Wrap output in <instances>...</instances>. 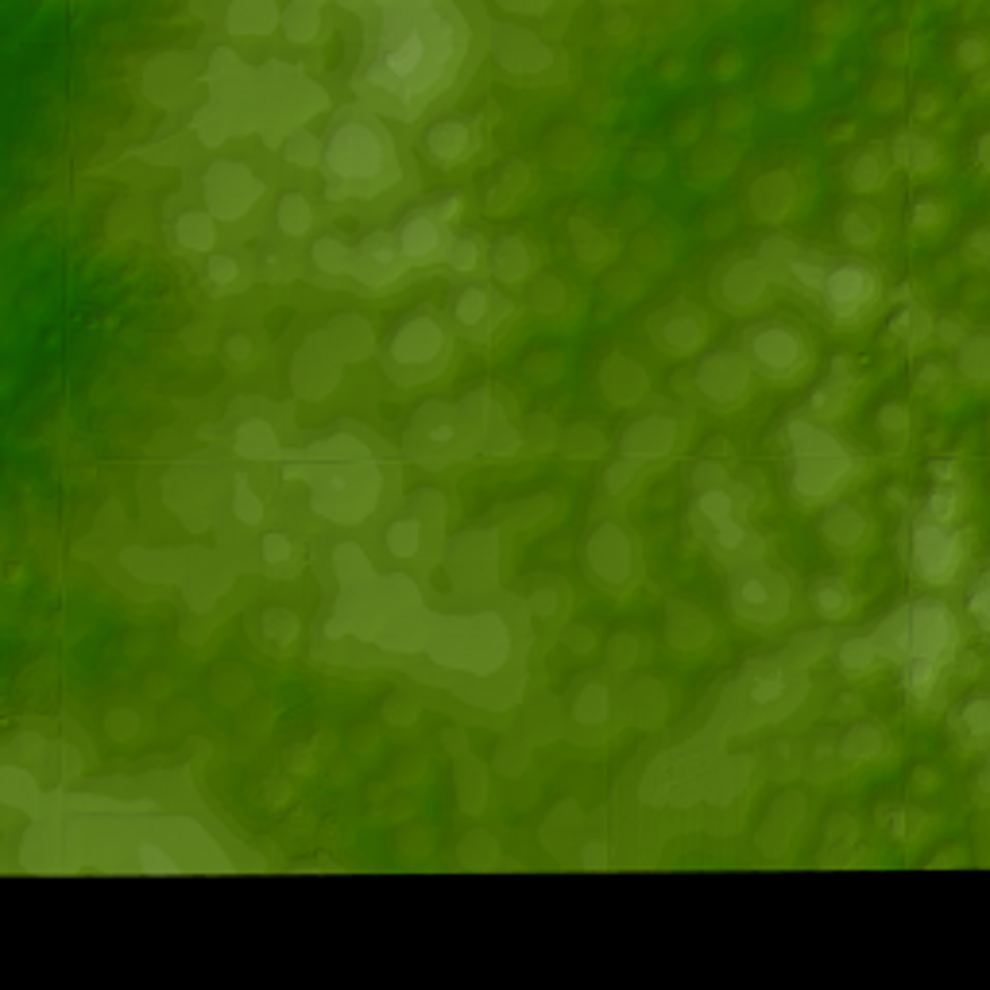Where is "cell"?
Here are the masks:
<instances>
[{"label":"cell","instance_id":"obj_35","mask_svg":"<svg viewBox=\"0 0 990 990\" xmlns=\"http://www.w3.org/2000/svg\"><path fill=\"white\" fill-rule=\"evenodd\" d=\"M263 554L271 557V561H283V557L291 554V546H287V538H275V534H271V538L263 542Z\"/></svg>","mask_w":990,"mask_h":990},{"label":"cell","instance_id":"obj_5","mask_svg":"<svg viewBox=\"0 0 990 990\" xmlns=\"http://www.w3.org/2000/svg\"><path fill=\"white\" fill-rule=\"evenodd\" d=\"M793 275H805L801 283H809L820 298V310L840 325H851L863 314H871V306L882 294V279L871 263L863 260H836V263H820V267H801L793 263L789 267Z\"/></svg>","mask_w":990,"mask_h":990},{"label":"cell","instance_id":"obj_2","mask_svg":"<svg viewBox=\"0 0 990 990\" xmlns=\"http://www.w3.org/2000/svg\"><path fill=\"white\" fill-rule=\"evenodd\" d=\"M878 658H917V662H932V666H948L960 650V627H956V612L936 600V596H921L909 600L902 612L890 615L878 631L871 635Z\"/></svg>","mask_w":990,"mask_h":990},{"label":"cell","instance_id":"obj_13","mask_svg":"<svg viewBox=\"0 0 990 990\" xmlns=\"http://www.w3.org/2000/svg\"><path fill=\"white\" fill-rule=\"evenodd\" d=\"M472 147H476V132H472L468 120H441V124H434V128L426 132V140H422L426 159H434L437 167L461 163V159H468Z\"/></svg>","mask_w":990,"mask_h":990},{"label":"cell","instance_id":"obj_10","mask_svg":"<svg viewBox=\"0 0 990 990\" xmlns=\"http://www.w3.org/2000/svg\"><path fill=\"white\" fill-rule=\"evenodd\" d=\"M731 608L755 623H778L789 608L786 581L766 573L762 565H747L743 573L731 577Z\"/></svg>","mask_w":990,"mask_h":990},{"label":"cell","instance_id":"obj_37","mask_svg":"<svg viewBox=\"0 0 990 990\" xmlns=\"http://www.w3.org/2000/svg\"><path fill=\"white\" fill-rule=\"evenodd\" d=\"M987 244H990V233H987V229H979V233L971 236V252H975L979 260H987V252H990Z\"/></svg>","mask_w":990,"mask_h":990},{"label":"cell","instance_id":"obj_23","mask_svg":"<svg viewBox=\"0 0 990 990\" xmlns=\"http://www.w3.org/2000/svg\"><path fill=\"white\" fill-rule=\"evenodd\" d=\"M956 511H960V488L956 484H936L925 499V515H929L932 523L940 526H952L956 523Z\"/></svg>","mask_w":990,"mask_h":990},{"label":"cell","instance_id":"obj_27","mask_svg":"<svg viewBox=\"0 0 990 990\" xmlns=\"http://www.w3.org/2000/svg\"><path fill=\"white\" fill-rule=\"evenodd\" d=\"M987 592H990V577L987 573H979V577L971 581V588H967V596H963V604H967V612H971V619H975L979 631H990Z\"/></svg>","mask_w":990,"mask_h":990},{"label":"cell","instance_id":"obj_40","mask_svg":"<svg viewBox=\"0 0 990 990\" xmlns=\"http://www.w3.org/2000/svg\"><path fill=\"white\" fill-rule=\"evenodd\" d=\"M987 144L990 140H987V132H983L979 144H975V163H979V171H987Z\"/></svg>","mask_w":990,"mask_h":990},{"label":"cell","instance_id":"obj_32","mask_svg":"<svg viewBox=\"0 0 990 990\" xmlns=\"http://www.w3.org/2000/svg\"><path fill=\"white\" fill-rule=\"evenodd\" d=\"M387 546L395 550V554L410 557L414 554V546H418V526L414 523H395L387 530Z\"/></svg>","mask_w":990,"mask_h":990},{"label":"cell","instance_id":"obj_29","mask_svg":"<svg viewBox=\"0 0 990 990\" xmlns=\"http://www.w3.org/2000/svg\"><path fill=\"white\" fill-rule=\"evenodd\" d=\"M782 693H786V673L782 670H766L762 677L751 681V704H758V708H766L770 700H778Z\"/></svg>","mask_w":990,"mask_h":990},{"label":"cell","instance_id":"obj_34","mask_svg":"<svg viewBox=\"0 0 990 990\" xmlns=\"http://www.w3.org/2000/svg\"><path fill=\"white\" fill-rule=\"evenodd\" d=\"M878 426H882V430H886L890 437H894V434L902 437L905 426H909V414H905L898 403H886V407H882V414H878Z\"/></svg>","mask_w":990,"mask_h":990},{"label":"cell","instance_id":"obj_14","mask_svg":"<svg viewBox=\"0 0 990 990\" xmlns=\"http://www.w3.org/2000/svg\"><path fill=\"white\" fill-rule=\"evenodd\" d=\"M449 310H453V321H457L465 333H472V337H484V333H488V325H492V318H495L492 291H488V287H480V283H465V287H457V291H453Z\"/></svg>","mask_w":990,"mask_h":990},{"label":"cell","instance_id":"obj_36","mask_svg":"<svg viewBox=\"0 0 990 990\" xmlns=\"http://www.w3.org/2000/svg\"><path fill=\"white\" fill-rule=\"evenodd\" d=\"M929 472L936 476V484H952V480H956V468H952V461H932Z\"/></svg>","mask_w":990,"mask_h":990},{"label":"cell","instance_id":"obj_39","mask_svg":"<svg viewBox=\"0 0 990 990\" xmlns=\"http://www.w3.org/2000/svg\"><path fill=\"white\" fill-rule=\"evenodd\" d=\"M960 51H963V59H967V66H979V59H983V47H979L975 39H967Z\"/></svg>","mask_w":990,"mask_h":990},{"label":"cell","instance_id":"obj_24","mask_svg":"<svg viewBox=\"0 0 990 990\" xmlns=\"http://www.w3.org/2000/svg\"><path fill=\"white\" fill-rule=\"evenodd\" d=\"M175 240L182 248H209L213 244V221L205 213H182L175 225Z\"/></svg>","mask_w":990,"mask_h":990},{"label":"cell","instance_id":"obj_38","mask_svg":"<svg viewBox=\"0 0 990 990\" xmlns=\"http://www.w3.org/2000/svg\"><path fill=\"white\" fill-rule=\"evenodd\" d=\"M936 379H940V368H936V364H921V368H917V383H921V387H932Z\"/></svg>","mask_w":990,"mask_h":990},{"label":"cell","instance_id":"obj_9","mask_svg":"<svg viewBox=\"0 0 990 990\" xmlns=\"http://www.w3.org/2000/svg\"><path fill=\"white\" fill-rule=\"evenodd\" d=\"M445 329H441V321H434L430 314H414L407 318L395 333H391V341H387V360H391V368H399V376L410 372V376H426L430 368L441 364V356H445Z\"/></svg>","mask_w":990,"mask_h":990},{"label":"cell","instance_id":"obj_31","mask_svg":"<svg viewBox=\"0 0 990 990\" xmlns=\"http://www.w3.org/2000/svg\"><path fill=\"white\" fill-rule=\"evenodd\" d=\"M909 225L913 229H936L940 225V202L929 198V194L913 198V205H909Z\"/></svg>","mask_w":990,"mask_h":990},{"label":"cell","instance_id":"obj_1","mask_svg":"<svg viewBox=\"0 0 990 990\" xmlns=\"http://www.w3.org/2000/svg\"><path fill=\"white\" fill-rule=\"evenodd\" d=\"M387 24L376 39V55L368 59V78L395 97H418L422 89L441 82V74L453 66L457 31L445 24V16L426 4L383 8Z\"/></svg>","mask_w":990,"mask_h":990},{"label":"cell","instance_id":"obj_26","mask_svg":"<svg viewBox=\"0 0 990 990\" xmlns=\"http://www.w3.org/2000/svg\"><path fill=\"white\" fill-rule=\"evenodd\" d=\"M882 233V221L874 209H847L844 217V236L851 244H874Z\"/></svg>","mask_w":990,"mask_h":990},{"label":"cell","instance_id":"obj_22","mask_svg":"<svg viewBox=\"0 0 990 990\" xmlns=\"http://www.w3.org/2000/svg\"><path fill=\"white\" fill-rule=\"evenodd\" d=\"M882 751V731L878 728H871V724H859V728H851L844 735V743L836 747V755L840 758H874Z\"/></svg>","mask_w":990,"mask_h":990},{"label":"cell","instance_id":"obj_20","mask_svg":"<svg viewBox=\"0 0 990 990\" xmlns=\"http://www.w3.org/2000/svg\"><path fill=\"white\" fill-rule=\"evenodd\" d=\"M878 662V650H874V642L867 635H859V639H847L840 650H836V666L847 673V677H859V673H867Z\"/></svg>","mask_w":990,"mask_h":990},{"label":"cell","instance_id":"obj_4","mask_svg":"<svg viewBox=\"0 0 990 990\" xmlns=\"http://www.w3.org/2000/svg\"><path fill=\"white\" fill-rule=\"evenodd\" d=\"M457 209V198H441L437 205H426V209H414L399 221L395 229V244H399V256L407 263H434L445 260L453 267H465L472 271L476 260H480V248L472 236H453L449 233V213Z\"/></svg>","mask_w":990,"mask_h":990},{"label":"cell","instance_id":"obj_25","mask_svg":"<svg viewBox=\"0 0 990 990\" xmlns=\"http://www.w3.org/2000/svg\"><path fill=\"white\" fill-rule=\"evenodd\" d=\"M526 263H530V256H526L523 244L519 240H503L492 252V275H499V279H519L526 271Z\"/></svg>","mask_w":990,"mask_h":990},{"label":"cell","instance_id":"obj_19","mask_svg":"<svg viewBox=\"0 0 990 990\" xmlns=\"http://www.w3.org/2000/svg\"><path fill=\"white\" fill-rule=\"evenodd\" d=\"M824 534L836 542V546H855L863 534H867V523L859 519V511H851L847 503H836L824 519Z\"/></svg>","mask_w":990,"mask_h":990},{"label":"cell","instance_id":"obj_6","mask_svg":"<svg viewBox=\"0 0 990 990\" xmlns=\"http://www.w3.org/2000/svg\"><path fill=\"white\" fill-rule=\"evenodd\" d=\"M789 430H793V453H797V465H793V495H797L801 503H813V499H820L828 488H836L851 465H847L844 449H840L832 437H824L820 430H813V426L793 422Z\"/></svg>","mask_w":990,"mask_h":990},{"label":"cell","instance_id":"obj_21","mask_svg":"<svg viewBox=\"0 0 990 990\" xmlns=\"http://www.w3.org/2000/svg\"><path fill=\"white\" fill-rule=\"evenodd\" d=\"M275 221H279V229L287 236H302L310 233V221H314V209L306 198H298V194H287L279 209H275Z\"/></svg>","mask_w":990,"mask_h":990},{"label":"cell","instance_id":"obj_18","mask_svg":"<svg viewBox=\"0 0 990 990\" xmlns=\"http://www.w3.org/2000/svg\"><path fill=\"white\" fill-rule=\"evenodd\" d=\"M894 159H898V167L921 175V171L936 167V144L925 140V136H917V132H905V136L894 140Z\"/></svg>","mask_w":990,"mask_h":990},{"label":"cell","instance_id":"obj_28","mask_svg":"<svg viewBox=\"0 0 990 990\" xmlns=\"http://www.w3.org/2000/svg\"><path fill=\"white\" fill-rule=\"evenodd\" d=\"M314 260L329 275H349V248L337 244V240H321L318 248H314Z\"/></svg>","mask_w":990,"mask_h":990},{"label":"cell","instance_id":"obj_30","mask_svg":"<svg viewBox=\"0 0 990 990\" xmlns=\"http://www.w3.org/2000/svg\"><path fill=\"white\" fill-rule=\"evenodd\" d=\"M847 178H851V186H855V190H874V186L882 182V167H878V159H874V155H859V159L851 163Z\"/></svg>","mask_w":990,"mask_h":990},{"label":"cell","instance_id":"obj_8","mask_svg":"<svg viewBox=\"0 0 990 990\" xmlns=\"http://www.w3.org/2000/svg\"><path fill=\"white\" fill-rule=\"evenodd\" d=\"M963 561L960 534L952 526L932 523L929 515H917L909 523V565L925 584H948Z\"/></svg>","mask_w":990,"mask_h":990},{"label":"cell","instance_id":"obj_33","mask_svg":"<svg viewBox=\"0 0 990 990\" xmlns=\"http://www.w3.org/2000/svg\"><path fill=\"white\" fill-rule=\"evenodd\" d=\"M205 275H209L213 287H229L236 275H240V267H236L229 256H213V260L205 263Z\"/></svg>","mask_w":990,"mask_h":990},{"label":"cell","instance_id":"obj_15","mask_svg":"<svg viewBox=\"0 0 990 990\" xmlns=\"http://www.w3.org/2000/svg\"><path fill=\"white\" fill-rule=\"evenodd\" d=\"M952 728L960 735V743L967 747H983L987 743V731H990V700L983 693H975V697H967L952 712Z\"/></svg>","mask_w":990,"mask_h":990},{"label":"cell","instance_id":"obj_12","mask_svg":"<svg viewBox=\"0 0 990 990\" xmlns=\"http://www.w3.org/2000/svg\"><path fill=\"white\" fill-rule=\"evenodd\" d=\"M747 376H751V372H747V364H743L739 356L716 352V356H708V360L700 364L697 383L716 407H731V403L747 391Z\"/></svg>","mask_w":990,"mask_h":990},{"label":"cell","instance_id":"obj_17","mask_svg":"<svg viewBox=\"0 0 990 990\" xmlns=\"http://www.w3.org/2000/svg\"><path fill=\"white\" fill-rule=\"evenodd\" d=\"M898 670H902L905 697L913 700V704H929V700L940 693V666L917 662V658H905V662H898Z\"/></svg>","mask_w":990,"mask_h":990},{"label":"cell","instance_id":"obj_11","mask_svg":"<svg viewBox=\"0 0 990 990\" xmlns=\"http://www.w3.org/2000/svg\"><path fill=\"white\" fill-rule=\"evenodd\" d=\"M403 267L407 260L399 256V244L391 233H372L349 248V275H356L360 283H391Z\"/></svg>","mask_w":990,"mask_h":990},{"label":"cell","instance_id":"obj_7","mask_svg":"<svg viewBox=\"0 0 990 990\" xmlns=\"http://www.w3.org/2000/svg\"><path fill=\"white\" fill-rule=\"evenodd\" d=\"M743 349L758 372L770 379H793L809 364V345L801 329H793L786 321H762L755 329H747Z\"/></svg>","mask_w":990,"mask_h":990},{"label":"cell","instance_id":"obj_16","mask_svg":"<svg viewBox=\"0 0 990 990\" xmlns=\"http://www.w3.org/2000/svg\"><path fill=\"white\" fill-rule=\"evenodd\" d=\"M809 604L824 619H844L851 612V588H847L844 577H816L809 584Z\"/></svg>","mask_w":990,"mask_h":990},{"label":"cell","instance_id":"obj_3","mask_svg":"<svg viewBox=\"0 0 990 990\" xmlns=\"http://www.w3.org/2000/svg\"><path fill=\"white\" fill-rule=\"evenodd\" d=\"M321 163L333 182H341L345 190L356 194H372L383 190L391 178L399 175L395 155H391V140L379 128L376 120H345L329 132V140L321 147Z\"/></svg>","mask_w":990,"mask_h":990}]
</instances>
